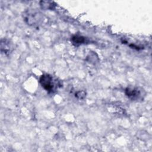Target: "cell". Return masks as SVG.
<instances>
[{"instance_id":"6da1fadb","label":"cell","mask_w":152,"mask_h":152,"mask_svg":"<svg viewBox=\"0 0 152 152\" xmlns=\"http://www.w3.org/2000/svg\"><path fill=\"white\" fill-rule=\"evenodd\" d=\"M55 81L52 76L47 74L42 75L39 79L41 86L49 93L54 92L57 88L58 84L56 83Z\"/></svg>"},{"instance_id":"7a4b0ae2","label":"cell","mask_w":152,"mask_h":152,"mask_svg":"<svg viewBox=\"0 0 152 152\" xmlns=\"http://www.w3.org/2000/svg\"><path fill=\"white\" fill-rule=\"evenodd\" d=\"M24 19L29 25H36L43 19L40 14L33 11H28L24 14Z\"/></svg>"},{"instance_id":"3957f363","label":"cell","mask_w":152,"mask_h":152,"mask_svg":"<svg viewBox=\"0 0 152 152\" xmlns=\"http://www.w3.org/2000/svg\"><path fill=\"white\" fill-rule=\"evenodd\" d=\"M125 95L132 100H138L141 96V93L138 88H127L125 90Z\"/></svg>"},{"instance_id":"277c9868","label":"cell","mask_w":152,"mask_h":152,"mask_svg":"<svg viewBox=\"0 0 152 152\" xmlns=\"http://www.w3.org/2000/svg\"><path fill=\"white\" fill-rule=\"evenodd\" d=\"M40 6L42 9L44 10H52L55 8L54 3L50 1H42L40 2Z\"/></svg>"},{"instance_id":"5b68a950","label":"cell","mask_w":152,"mask_h":152,"mask_svg":"<svg viewBox=\"0 0 152 152\" xmlns=\"http://www.w3.org/2000/svg\"><path fill=\"white\" fill-rule=\"evenodd\" d=\"M71 41L74 44L78 45L80 44H82V43H84L86 42V38L84 37L81 36H74L71 38Z\"/></svg>"},{"instance_id":"8992f818","label":"cell","mask_w":152,"mask_h":152,"mask_svg":"<svg viewBox=\"0 0 152 152\" xmlns=\"http://www.w3.org/2000/svg\"><path fill=\"white\" fill-rule=\"evenodd\" d=\"M1 51H3L4 49V52L5 53H7L8 52L10 51V48H11V46L10 45V43L8 42H7L6 40H4V42H3V40L1 41Z\"/></svg>"},{"instance_id":"52a82bcc","label":"cell","mask_w":152,"mask_h":152,"mask_svg":"<svg viewBox=\"0 0 152 152\" xmlns=\"http://www.w3.org/2000/svg\"><path fill=\"white\" fill-rule=\"evenodd\" d=\"M76 97L80 99H83L86 97V92L84 91H79L76 93Z\"/></svg>"}]
</instances>
